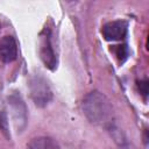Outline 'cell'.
<instances>
[{
  "label": "cell",
  "instance_id": "4",
  "mask_svg": "<svg viewBox=\"0 0 149 149\" xmlns=\"http://www.w3.org/2000/svg\"><path fill=\"white\" fill-rule=\"evenodd\" d=\"M8 104L12 109L13 119L15 122V126L19 132H22L26 126H27V120H28V111L27 106L22 99V97L14 92L8 97Z\"/></svg>",
  "mask_w": 149,
  "mask_h": 149
},
{
  "label": "cell",
  "instance_id": "9",
  "mask_svg": "<svg viewBox=\"0 0 149 149\" xmlns=\"http://www.w3.org/2000/svg\"><path fill=\"white\" fill-rule=\"evenodd\" d=\"M116 56L118 57H127L128 55V50L126 48V45H116Z\"/></svg>",
  "mask_w": 149,
  "mask_h": 149
},
{
  "label": "cell",
  "instance_id": "5",
  "mask_svg": "<svg viewBox=\"0 0 149 149\" xmlns=\"http://www.w3.org/2000/svg\"><path fill=\"white\" fill-rule=\"evenodd\" d=\"M128 24L123 20L112 21L102 27V36L106 41H122L127 36Z\"/></svg>",
  "mask_w": 149,
  "mask_h": 149
},
{
  "label": "cell",
  "instance_id": "6",
  "mask_svg": "<svg viewBox=\"0 0 149 149\" xmlns=\"http://www.w3.org/2000/svg\"><path fill=\"white\" fill-rule=\"evenodd\" d=\"M17 43L10 35H6L0 40V59L3 63H12L17 58Z\"/></svg>",
  "mask_w": 149,
  "mask_h": 149
},
{
  "label": "cell",
  "instance_id": "2",
  "mask_svg": "<svg viewBox=\"0 0 149 149\" xmlns=\"http://www.w3.org/2000/svg\"><path fill=\"white\" fill-rule=\"evenodd\" d=\"M29 92L33 101L38 107L47 106L52 99V91L48 81L40 74H35L30 78Z\"/></svg>",
  "mask_w": 149,
  "mask_h": 149
},
{
  "label": "cell",
  "instance_id": "8",
  "mask_svg": "<svg viewBox=\"0 0 149 149\" xmlns=\"http://www.w3.org/2000/svg\"><path fill=\"white\" fill-rule=\"evenodd\" d=\"M0 128L2 130L3 134H6V136L9 137V129H8V118H7V113L5 111H2L0 113Z\"/></svg>",
  "mask_w": 149,
  "mask_h": 149
},
{
  "label": "cell",
  "instance_id": "1",
  "mask_svg": "<svg viewBox=\"0 0 149 149\" xmlns=\"http://www.w3.org/2000/svg\"><path fill=\"white\" fill-rule=\"evenodd\" d=\"M83 112L87 120L94 125L108 128L114 123L113 106L107 97L99 91H92L84 98Z\"/></svg>",
  "mask_w": 149,
  "mask_h": 149
},
{
  "label": "cell",
  "instance_id": "7",
  "mask_svg": "<svg viewBox=\"0 0 149 149\" xmlns=\"http://www.w3.org/2000/svg\"><path fill=\"white\" fill-rule=\"evenodd\" d=\"M27 149H59L56 141L48 136H38L33 139L28 144Z\"/></svg>",
  "mask_w": 149,
  "mask_h": 149
},
{
  "label": "cell",
  "instance_id": "10",
  "mask_svg": "<svg viewBox=\"0 0 149 149\" xmlns=\"http://www.w3.org/2000/svg\"><path fill=\"white\" fill-rule=\"evenodd\" d=\"M147 86H148V84H147V80L140 81V91H141V93H142L143 95H147V93H148Z\"/></svg>",
  "mask_w": 149,
  "mask_h": 149
},
{
  "label": "cell",
  "instance_id": "3",
  "mask_svg": "<svg viewBox=\"0 0 149 149\" xmlns=\"http://www.w3.org/2000/svg\"><path fill=\"white\" fill-rule=\"evenodd\" d=\"M52 45V31L49 27H45L40 35V57L50 70L57 68V56Z\"/></svg>",
  "mask_w": 149,
  "mask_h": 149
}]
</instances>
